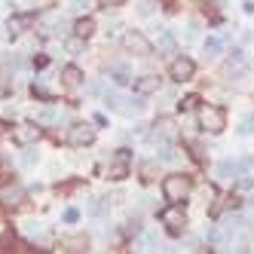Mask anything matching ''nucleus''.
Instances as JSON below:
<instances>
[{
  "label": "nucleus",
  "instance_id": "obj_1",
  "mask_svg": "<svg viewBox=\"0 0 254 254\" xmlns=\"http://www.w3.org/2000/svg\"><path fill=\"white\" fill-rule=\"evenodd\" d=\"M190 190H193V181L184 172H175V175H169L166 181H162V196H166L172 205L184 202V199L190 196Z\"/></svg>",
  "mask_w": 254,
  "mask_h": 254
},
{
  "label": "nucleus",
  "instance_id": "obj_2",
  "mask_svg": "<svg viewBox=\"0 0 254 254\" xmlns=\"http://www.w3.org/2000/svg\"><path fill=\"white\" fill-rule=\"evenodd\" d=\"M196 117H199V126H202L205 132H211V135L224 132V126H227V114L221 111V107H214V104H199Z\"/></svg>",
  "mask_w": 254,
  "mask_h": 254
},
{
  "label": "nucleus",
  "instance_id": "obj_3",
  "mask_svg": "<svg viewBox=\"0 0 254 254\" xmlns=\"http://www.w3.org/2000/svg\"><path fill=\"white\" fill-rule=\"evenodd\" d=\"M123 49L132 52V56H150V52H153V43L144 37L141 31H129V34H123Z\"/></svg>",
  "mask_w": 254,
  "mask_h": 254
},
{
  "label": "nucleus",
  "instance_id": "obj_4",
  "mask_svg": "<svg viewBox=\"0 0 254 254\" xmlns=\"http://www.w3.org/2000/svg\"><path fill=\"white\" fill-rule=\"evenodd\" d=\"M92 141H95V126H89V123L70 126V132H67V144H70V147H89Z\"/></svg>",
  "mask_w": 254,
  "mask_h": 254
},
{
  "label": "nucleus",
  "instance_id": "obj_5",
  "mask_svg": "<svg viewBox=\"0 0 254 254\" xmlns=\"http://www.w3.org/2000/svg\"><path fill=\"white\" fill-rule=\"evenodd\" d=\"M193 74H196V64H193V59H187V56H181V59H175V62L169 64V77H172L175 83H187V80H193Z\"/></svg>",
  "mask_w": 254,
  "mask_h": 254
},
{
  "label": "nucleus",
  "instance_id": "obj_6",
  "mask_svg": "<svg viewBox=\"0 0 254 254\" xmlns=\"http://www.w3.org/2000/svg\"><path fill=\"white\" fill-rule=\"evenodd\" d=\"M159 221L166 224V230H169L172 236H181V233L187 230V214L181 211V208H166V211L159 214Z\"/></svg>",
  "mask_w": 254,
  "mask_h": 254
},
{
  "label": "nucleus",
  "instance_id": "obj_7",
  "mask_svg": "<svg viewBox=\"0 0 254 254\" xmlns=\"http://www.w3.org/2000/svg\"><path fill=\"white\" fill-rule=\"evenodd\" d=\"M111 181H123L126 175H129V153L126 150H120L114 159H111V166H107V172H104Z\"/></svg>",
  "mask_w": 254,
  "mask_h": 254
},
{
  "label": "nucleus",
  "instance_id": "obj_8",
  "mask_svg": "<svg viewBox=\"0 0 254 254\" xmlns=\"http://www.w3.org/2000/svg\"><path fill=\"white\" fill-rule=\"evenodd\" d=\"M62 83H64V89H77V86L83 83V70L74 67V64H67V67L62 70Z\"/></svg>",
  "mask_w": 254,
  "mask_h": 254
},
{
  "label": "nucleus",
  "instance_id": "obj_9",
  "mask_svg": "<svg viewBox=\"0 0 254 254\" xmlns=\"http://www.w3.org/2000/svg\"><path fill=\"white\" fill-rule=\"evenodd\" d=\"M135 92L138 95H153V92H159V77H138L135 80Z\"/></svg>",
  "mask_w": 254,
  "mask_h": 254
},
{
  "label": "nucleus",
  "instance_id": "obj_10",
  "mask_svg": "<svg viewBox=\"0 0 254 254\" xmlns=\"http://www.w3.org/2000/svg\"><path fill=\"white\" fill-rule=\"evenodd\" d=\"M74 34H77V37H83V40H89V37L95 34V22H92V19H77Z\"/></svg>",
  "mask_w": 254,
  "mask_h": 254
},
{
  "label": "nucleus",
  "instance_id": "obj_11",
  "mask_svg": "<svg viewBox=\"0 0 254 254\" xmlns=\"http://www.w3.org/2000/svg\"><path fill=\"white\" fill-rule=\"evenodd\" d=\"M37 129H34V126H19V129H15V141L19 144H31V141H37Z\"/></svg>",
  "mask_w": 254,
  "mask_h": 254
},
{
  "label": "nucleus",
  "instance_id": "obj_12",
  "mask_svg": "<svg viewBox=\"0 0 254 254\" xmlns=\"http://www.w3.org/2000/svg\"><path fill=\"white\" fill-rule=\"evenodd\" d=\"M178 107H181V111H193V107H199V98L196 95H187V98H181Z\"/></svg>",
  "mask_w": 254,
  "mask_h": 254
},
{
  "label": "nucleus",
  "instance_id": "obj_13",
  "mask_svg": "<svg viewBox=\"0 0 254 254\" xmlns=\"http://www.w3.org/2000/svg\"><path fill=\"white\" fill-rule=\"evenodd\" d=\"M153 172H156L153 162H144V166H141V178H144V181H153V178H156Z\"/></svg>",
  "mask_w": 254,
  "mask_h": 254
},
{
  "label": "nucleus",
  "instance_id": "obj_14",
  "mask_svg": "<svg viewBox=\"0 0 254 254\" xmlns=\"http://www.w3.org/2000/svg\"><path fill=\"white\" fill-rule=\"evenodd\" d=\"M190 153H193V159H196V162H205V153H202V147H199L196 141H190Z\"/></svg>",
  "mask_w": 254,
  "mask_h": 254
},
{
  "label": "nucleus",
  "instance_id": "obj_15",
  "mask_svg": "<svg viewBox=\"0 0 254 254\" xmlns=\"http://www.w3.org/2000/svg\"><path fill=\"white\" fill-rule=\"evenodd\" d=\"M205 49H208V56H217V49H221V43H217V40H208V43H205Z\"/></svg>",
  "mask_w": 254,
  "mask_h": 254
},
{
  "label": "nucleus",
  "instance_id": "obj_16",
  "mask_svg": "<svg viewBox=\"0 0 254 254\" xmlns=\"http://www.w3.org/2000/svg\"><path fill=\"white\" fill-rule=\"evenodd\" d=\"M126 3V0H101V6L107 9V6H111V9H117V6H123Z\"/></svg>",
  "mask_w": 254,
  "mask_h": 254
},
{
  "label": "nucleus",
  "instance_id": "obj_17",
  "mask_svg": "<svg viewBox=\"0 0 254 254\" xmlns=\"http://www.w3.org/2000/svg\"><path fill=\"white\" fill-rule=\"evenodd\" d=\"M3 132H6V123H3V120H0V135H3Z\"/></svg>",
  "mask_w": 254,
  "mask_h": 254
}]
</instances>
